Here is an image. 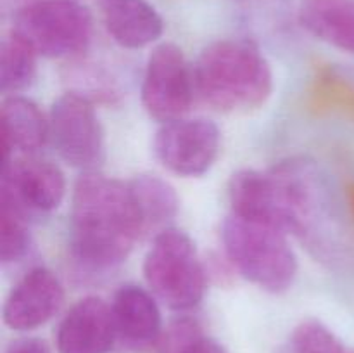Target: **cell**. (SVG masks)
I'll return each mask as SVG.
<instances>
[{"mask_svg": "<svg viewBox=\"0 0 354 353\" xmlns=\"http://www.w3.org/2000/svg\"><path fill=\"white\" fill-rule=\"evenodd\" d=\"M142 221L128 183L85 172L73 192L71 249L88 269H111L128 258Z\"/></svg>", "mask_w": 354, "mask_h": 353, "instance_id": "obj_1", "label": "cell"}, {"mask_svg": "<svg viewBox=\"0 0 354 353\" xmlns=\"http://www.w3.org/2000/svg\"><path fill=\"white\" fill-rule=\"evenodd\" d=\"M194 80L197 96L223 113L258 109L273 92L270 62L252 42L241 38L207 45L194 66Z\"/></svg>", "mask_w": 354, "mask_h": 353, "instance_id": "obj_2", "label": "cell"}, {"mask_svg": "<svg viewBox=\"0 0 354 353\" xmlns=\"http://www.w3.org/2000/svg\"><path fill=\"white\" fill-rule=\"evenodd\" d=\"M221 237L228 262L249 282L273 294L292 287L297 258L286 232L230 213Z\"/></svg>", "mask_w": 354, "mask_h": 353, "instance_id": "obj_3", "label": "cell"}, {"mask_svg": "<svg viewBox=\"0 0 354 353\" xmlns=\"http://www.w3.org/2000/svg\"><path fill=\"white\" fill-rule=\"evenodd\" d=\"M144 275L156 300L171 310L197 307L206 293V270L185 232L166 228L154 235L144 262Z\"/></svg>", "mask_w": 354, "mask_h": 353, "instance_id": "obj_4", "label": "cell"}, {"mask_svg": "<svg viewBox=\"0 0 354 353\" xmlns=\"http://www.w3.org/2000/svg\"><path fill=\"white\" fill-rule=\"evenodd\" d=\"M12 33L38 57H69L92 38V16L78 0H35L14 16Z\"/></svg>", "mask_w": 354, "mask_h": 353, "instance_id": "obj_5", "label": "cell"}, {"mask_svg": "<svg viewBox=\"0 0 354 353\" xmlns=\"http://www.w3.org/2000/svg\"><path fill=\"white\" fill-rule=\"evenodd\" d=\"M196 93L194 68L182 48L175 44L158 45L149 55L142 83V104L149 116L159 123L182 120Z\"/></svg>", "mask_w": 354, "mask_h": 353, "instance_id": "obj_6", "label": "cell"}, {"mask_svg": "<svg viewBox=\"0 0 354 353\" xmlns=\"http://www.w3.org/2000/svg\"><path fill=\"white\" fill-rule=\"evenodd\" d=\"M48 123L59 156L75 168L97 172L104 161V130L93 104L76 92L64 93L52 104Z\"/></svg>", "mask_w": 354, "mask_h": 353, "instance_id": "obj_7", "label": "cell"}, {"mask_svg": "<svg viewBox=\"0 0 354 353\" xmlns=\"http://www.w3.org/2000/svg\"><path fill=\"white\" fill-rule=\"evenodd\" d=\"M221 134L216 123L204 118L162 123L154 138L159 161L182 176H199L209 172L220 152Z\"/></svg>", "mask_w": 354, "mask_h": 353, "instance_id": "obj_8", "label": "cell"}, {"mask_svg": "<svg viewBox=\"0 0 354 353\" xmlns=\"http://www.w3.org/2000/svg\"><path fill=\"white\" fill-rule=\"evenodd\" d=\"M0 196L12 199L30 213H48L66 196V179L57 165L40 158L6 159L0 179Z\"/></svg>", "mask_w": 354, "mask_h": 353, "instance_id": "obj_9", "label": "cell"}, {"mask_svg": "<svg viewBox=\"0 0 354 353\" xmlns=\"http://www.w3.org/2000/svg\"><path fill=\"white\" fill-rule=\"evenodd\" d=\"M64 301V287L52 270H30L3 305V322L14 331H31L50 320Z\"/></svg>", "mask_w": 354, "mask_h": 353, "instance_id": "obj_10", "label": "cell"}, {"mask_svg": "<svg viewBox=\"0 0 354 353\" xmlns=\"http://www.w3.org/2000/svg\"><path fill=\"white\" fill-rule=\"evenodd\" d=\"M118 338L113 308L90 296L73 305L57 329L59 353H109Z\"/></svg>", "mask_w": 354, "mask_h": 353, "instance_id": "obj_11", "label": "cell"}, {"mask_svg": "<svg viewBox=\"0 0 354 353\" xmlns=\"http://www.w3.org/2000/svg\"><path fill=\"white\" fill-rule=\"evenodd\" d=\"M228 199L232 213L237 217L266 224L286 232L287 235L290 234L286 204L272 170L265 173L256 170H242L235 173L228 183Z\"/></svg>", "mask_w": 354, "mask_h": 353, "instance_id": "obj_12", "label": "cell"}, {"mask_svg": "<svg viewBox=\"0 0 354 353\" xmlns=\"http://www.w3.org/2000/svg\"><path fill=\"white\" fill-rule=\"evenodd\" d=\"M107 33L124 48H144L162 35L161 14L147 0H97Z\"/></svg>", "mask_w": 354, "mask_h": 353, "instance_id": "obj_13", "label": "cell"}, {"mask_svg": "<svg viewBox=\"0 0 354 353\" xmlns=\"http://www.w3.org/2000/svg\"><path fill=\"white\" fill-rule=\"evenodd\" d=\"M114 322L118 336L130 345L144 346L161 338V311L152 293L144 287L128 284L116 291L113 298Z\"/></svg>", "mask_w": 354, "mask_h": 353, "instance_id": "obj_14", "label": "cell"}, {"mask_svg": "<svg viewBox=\"0 0 354 353\" xmlns=\"http://www.w3.org/2000/svg\"><path fill=\"white\" fill-rule=\"evenodd\" d=\"M3 159L12 152L31 154L50 138V123L33 100L21 96H7L0 107Z\"/></svg>", "mask_w": 354, "mask_h": 353, "instance_id": "obj_15", "label": "cell"}, {"mask_svg": "<svg viewBox=\"0 0 354 353\" xmlns=\"http://www.w3.org/2000/svg\"><path fill=\"white\" fill-rule=\"evenodd\" d=\"M299 21L325 44L354 54V0H301Z\"/></svg>", "mask_w": 354, "mask_h": 353, "instance_id": "obj_16", "label": "cell"}, {"mask_svg": "<svg viewBox=\"0 0 354 353\" xmlns=\"http://www.w3.org/2000/svg\"><path fill=\"white\" fill-rule=\"evenodd\" d=\"M128 185L133 194L142 230H156L159 234L169 228L168 224L176 217L180 206L176 190L156 175H138Z\"/></svg>", "mask_w": 354, "mask_h": 353, "instance_id": "obj_17", "label": "cell"}, {"mask_svg": "<svg viewBox=\"0 0 354 353\" xmlns=\"http://www.w3.org/2000/svg\"><path fill=\"white\" fill-rule=\"evenodd\" d=\"M37 57L30 45L10 33L0 45V90L17 96L31 85L37 75Z\"/></svg>", "mask_w": 354, "mask_h": 353, "instance_id": "obj_18", "label": "cell"}, {"mask_svg": "<svg viewBox=\"0 0 354 353\" xmlns=\"http://www.w3.org/2000/svg\"><path fill=\"white\" fill-rule=\"evenodd\" d=\"M30 248L28 213L12 199L0 196V258L14 263L23 258Z\"/></svg>", "mask_w": 354, "mask_h": 353, "instance_id": "obj_19", "label": "cell"}, {"mask_svg": "<svg viewBox=\"0 0 354 353\" xmlns=\"http://www.w3.org/2000/svg\"><path fill=\"white\" fill-rule=\"evenodd\" d=\"M280 353H346V348L322 322L304 320L294 329Z\"/></svg>", "mask_w": 354, "mask_h": 353, "instance_id": "obj_20", "label": "cell"}, {"mask_svg": "<svg viewBox=\"0 0 354 353\" xmlns=\"http://www.w3.org/2000/svg\"><path fill=\"white\" fill-rule=\"evenodd\" d=\"M199 338H203L199 325L189 318H182V320L173 322L166 329L165 334L161 332L159 343H161L162 353H185V350Z\"/></svg>", "mask_w": 354, "mask_h": 353, "instance_id": "obj_21", "label": "cell"}, {"mask_svg": "<svg viewBox=\"0 0 354 353\" xmlns=\"http://www.w3.org/2000/svg\"><path fill=\"white\" fill-rule=\"evenodd\" d=\"M6 353H50V348L40 338H24L12 343Z\"/></svg>", "mask_w": 354, "mask_h": 353, "instance_id": "obj_22", "label": "cell"}, {"mask_svg": "<svg viewBox=\"0 0 354 353\" xmlns=\"http://www.w3.org/2000/svg\"><path fill=\"white\" fill-rule=\"evenodd\" d=\"M234 2L252 12H270V10L280 9L287 0H234Z\"/></svg>", "mask_w": 354, "mask_h": 353, "instance_id": "obj_23", "label": "cell"}, {"mask_svg": "<svg viewBox=\"0 0 354 353\" xmlns=\"http://www.w3.org/2000/svg\"><path fill=\"white\" fill-rule=\"evenodd\" d=\"M185 353H227V350H225L223 345L214 341V339L203 336V338L197 339L196 343H192V345L185 350Z\"/></svg>", "mask_w": 354, "mask_h": 353, "instance_id": "obj_24", "label": "cell"}, {"mask_svg": "<svg viewBox=\"0 0 354 353\" xmlns=\"http://www.w3.org/2000/svg\"><path fill=\"white\" fill-rule=\"evenodd\" d=\"M349 199H351V208H353V213H354V183L349 187Z\"/></svg>", "mask_w": 354, "mask_h": 353, "instance_id": "obj_25", "label": "cell"}]
</instances>
